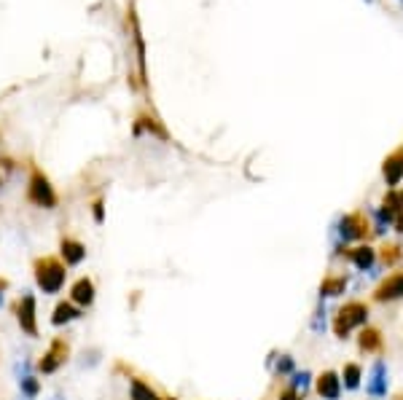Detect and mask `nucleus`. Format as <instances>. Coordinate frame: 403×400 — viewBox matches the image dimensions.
Wrapping results in <instances>:
<instances>
[{"label":"nucleus","mask_w":403,"mask_h":400,"mask_svg":"<svg viewBox=\"0 0 403 400\" xmlns=\"http://www.w3.org/2000/svg\"><path fill=\"white\" fill-rule=\"evenodd\" d=\"M368 314H371V309H368L366 301H358V298L347 301L334 314V322H331L334 336L339 341H347L349 336H352V331H361L363 325H368Z\"/></svg>","instance_id":"nucleus-1"},{"label":"nucleus","mask_w":403,"mask_h":400,"mask_svg":"<svg viewBox=\"0 0 403 400\" xmlns=\"http://www.w3.org/2000/svg\"><path fill=\"white\" fill-rule=\"evenodd\" d=\"M33 274H35V285H38L43 293H59L65 288L67 280V271L65 264L54 255H43V258H35L33 261Z\"/></svg>","instance_id":"nucleus-2"},{"label":"nucleus","mask_w":403,"mask_h":400,"mask_svg":"<svg viewBox=\"0 0 403 400\" xmlns=\"http://www.w3.org/2000/svg\"><path fill=\"white\" fill-rule=\"evenodd\" d=\"M334 231L336 242H341V245H361V242H368V237H371V220L361 210L344 213L336 220Z\"/></svg>","instance_id":"nucleus-3"},{"label":"nucleus","mask_w":403,"mask_h":400,"mask_svg":"<svg viewBox=\"0 0 403 400\" xmlns=\"http://www.w3.org/2000/svg\"><path fill=\"white\" fill-rule=\"evenodd\" d=\"M27 201L35 204L40 210H54L59 204V196L54 191L52 180L43 175V170L33 167L30 170V180H27Z\"/></svg>","instance_id":"nucleus-4"},{"label":"nucleus","mask_w":403,"mask_h":400,"mask_svg":"<svg viewBox=\"0 0 403 400\" xmlns=\"http://www.w3.org/2000/svg\"><path fill=\"white\" fill-rule=\"evenodd\" d=\"M390 392V371L385 358H376L368 368V379H366V395L371 400H385Z\"/></svg>","instance_id":"nucleus-5"},{"label":"nucleus","mask_w":403,"mask_h":400,"mask_svg":"<svg viewBox=\"0 0 403 400\" xmlns=\"http://www.w3.org/2000/svg\"><path fill=\"white\" fill-rule=\"evenodd\" d=\"M403 298V271H392L379 282L371 293V301L376 304H395Z\"/></svg>","instance_id":"nucleus-6"},{"label":"nucleus","mask_w":403,"mask_h":400,"mask_svg":"<svg viewBox=\"0 0 403 400\" xmlns=\"http://www.w3.org/2000/svg\"><path fill=\"white\" fill-rule=\"evenodd\" d=\"M16 322L22 328V334L27 336H38V307H35V295H22L19 304H16Z\"/></svg>","instance_id":"nucleus-7"},{"label":"nucleus","mask_w":403,"mask_h":400,"mask_svg":"<svg viewBox=\"0 0 403 400\" xmlns=\"http://www.w3.org/2000/svg\"><path fill=\"white\" fill-rule=\"evenodd\" d=\"M67 355H70V347H67L65 339H54L49 352L40 358L38 371L40 374H57V371L67 363Z\"/></svg>","instance_id":"nucleus-8"},{"label":"nucleus","mask_w":403,"mask_h":400,"mask_svg":"<svg viewBox=\"0 0 403 400\" xmlns=\"http://www.w3.org/2000/svg\"><path fill=\"white\" fill-rule=\"evenodd\" d=\"M347 264L358 269L361 274H376V247H371L368 242H361L355 247H349L347 253Z\"/></svg>","instance_id":"nucleus-9"},{"label":"nucleus","mask_w":403,"mask_h":400,"mask_svg":"<svg viewBox=\"0 0 403 400\" xmlns=\"http://www.w3.org/2000/svg\"><path fill=\"white\" fill-rule=\"evenodd\" d=\"M315 392H317L322 400H339L341 398L344 387H341V376H339V371H334V368L320 371L317 379H315Z\"/></svg>","instance_id":"nucleus-10"},{"label":"nucleus","mask_w":403,"mask_h":400,"mask_svg":"<svg viewBox=\"0 0 403 400\" xmlns=\"http://www.w3.org/2000/svg\"><path fill=\"white\" fill-rule=\"evenodd\" d=\"M382 180H385L387 188H398L403 183V146L385 156V161H382Z\"/></svg>","instance_id":"nucleus-11"},{"label":"nucleus","mask_w":403,"mask_h":400,"mask_svg":"<svg viewBox=\"0 0 403 400\" xmlns=\"http://www.w3.org/2000/svg\"><path fill=\"white\" fill-rule=\"evenodd\" d=\"M379 207L392 218V231L403 234V188H387Z\"/></svg>","instance_id":"nucleus-12"},{"label":"nucleus","mask_w":403,"mask_h":400,"mask_svg":"<svg viewBox=\"0 0 403 400\" xmlns=\"http://www.w3.org/2000/svg\"><path fill=\"white\" fill-rule=\"evenodd\" d=\"M358 352L361 355H382L385 352V336L374 325H363L358 331Z\"/></svg>","instance_id":"nucleus-13"},{"label":"nucleus","mask_w":403,"mask_h":400,"mask_svg":"<svg viewBox=\"0 0 403 400\" xmlns=\"http://www.w3.org/2000/svg\"><path fill=\"white\" fill-rule=\"evenodd\" d=\"M347 288H349V274H325L320 280L317 293H320V301H325V298H339V295H344Z\"/></svg>","instance_id":"nucleus-14"},{"label":"nucleus","mask_w":403,"mask_h":400,"mask_svg":"<svg viewBox=\"0 0 403 400\" xmlns=\"http://www.w3.org/2000/svg\"><path fill=\"white\" fill-rule=\"evenodd\" d=\"M129 22H132L134 59H137V70H140V83L146 86V83H148V70H146V40H143V33H140V25H137V16H134V11H129Z\"/></svg>","instance_id":"nucleus-15"},{"label":"nucleus","mask_w":403,"mask_h":400,"mask_svg":"<svg viewBox=\"0 0 403 400\" xmlns=\"http://www.w3.org/2000/svg\"><path fill=\"white\" fill-rule=\"evenodd\" d=\"M70 301L78 309H86L94 304V282L89 277H81V280L73 282L70 288Z\"/></svg>","instance_id":"nucleus-16"},{"label":"nucleus","mask_w":403,"mask_h":400,"mask_svg":"<svg viewBox=\"0 0 403 400\" xmlns=\"http://www.w3.org/2000/svg\"><path fill=\"white\" fill-rule=\"evenodd\" d=\"M59 253H62L65 266H78L81 261L86 258V245L78 240H73V237H62V242H59Z\"/></svg>","instance_id":"nucleus-17"},{"label":"nucleus","mask_w":403,"mask_h":400,"mask_svg":"<svg viewBox=\"0 0 403 400\" xmlns=\"http://www.w3.org/2000/svg\"><path fill=\"white\" fill-rule=\"evenodd\" d=\"M143 129L151 132L153 137H159V140H170V134H167V129H164V124H161L156 116H151V113H140L137 121H134V134H143Z\"/></svg>","instance_id":"nucleus-18"},{"label":"nucleus","mask_w":403,"mask_h":400,"mask_svg":"<svg viewBox=\"0 0 403 400\" xmlns=\"http://www.w3.org/2000/svg\"><path fill=\"white\" fill-rule=\"evenodd\" d=\"M403 258V247L401 245H395V242H385L379 250H376V264L382 269H392L398 266Z\"/></svg>","instance_id":"nucleus-19"},{"label":"nucleus","mask_w":403,"mask_h":400,"mask_svg":"<svg viewBox=\"0 0 403 400\" xmlns=\"http://www.w3.org/2000/svg\"><path fill=\"white\" fill-rule=\"evenodd\" d=\"M129 400H177V398H170V395L164 398V395H159L143 379H129Z\"/></svg>","instance_id":"nucleus-20"},{"label":"nucleus","mask_w":403,"mask_h":400,"mask_svg":"<svg viewBox=\"0 0 403 400\" xmlns=\"http://www.w3.org/2000/svg\"><path fill=\"white\" fill-rule=\"evenodd\" d=\"M81 317V309L73 304V301H59L57 307H54V314H52V325H57V328H62V325H67V322L78 320Z\"/></svg>","instance_id":"nucleus-21"},{"label":"nucleus","mask_w":403,"mask_h":400,"mask_svg":"<svg viewBox=\"0 0 403 400\" xmlns=\"http://www.w3.org/2000/svg\"><path fill=\"white\" fill-rule=\"evenodd\" d=\"M341 387L349 389V392H358L363 384V368L358 363H344V368H341Z\"/></svg>","instance_id":"nucleus-22"},{"label":"nucleus","mask_w":403,"mask_h":400,"mask_svg":"<svg viewBox=\"0 0 403 400\" xmlns=\"http://www.w3.org/2000/svg\"><path fill=\"white\" fill-rule=\"evenodd\" d=\"M390 228H392V218H390V213H385L382 207H374V210H371V234L385 237Z\"/></svg>","instance_id":"nucleus-23"},{"label":"nucleus","mask_w":403,"mask_h":400,"mask_svg":"<svg viewBox=\"0 0 403 400\" xmlns=\"http://www.w3.org/2000/svg\"><path fill=\"white\" fill-rule=\"evenodd\" d=\"M312 374H309L307 368H301V371H293V374L288 376V387L291 389H296L298 395H307L309 392V387H312Z\"/></svg>","instance_id":"nucleus-24"},{"label":"nucleus","mask_w":403,"mask_h":400,"mask_svg":"<svg viewBox=\"0 0 403 400\" xmlns=\"http://www.w3.org/2000/svg\"><path fill=\"white\" fill-rule=\"evenodd\" d=\"M293 371H296V358H293V355H280V358H277V365H274V374L280 376V379H288Z\"/></svg>","instance_id":"nucleus-25"},{"label":"nucleus","mask_w":403,"mask_h":400,"mask_svg":"<svg viewBox=\"0 0 403 400\" xmlns=\"http://www.w3.org/2000/svg\"><path fill=\"white\" fill-rule=\"evenodd\" d=\"M312 331L315 334H322L325 331V304H317V309H315V317H312Z\"/></svg>","instance_id":"nucleus-26"},{"label":"nucleus","mask_w":403,"mask_h":400,"mask_svg":"<svg viewBox=\"0 0 403 400\" xmlns=\"http://www.w3.org/2000/svg\"><path fill=\"white\" fill-rule=\"evenodd\" d=\"M38 389H40V384H38V379H35V376H25V379H22V392H25L27 398H35V395H38Z\"/></svg>","instance_id":"nucleus-27"},{"label":"nucleus","mask_w":403,"mask_h":400,"mask_svg":"<svg viewBox=\"0 0 403 400\" xmlns=\"http://www.w3.org/2000/svg\"><path fill=\"white\" fill-rule=\"evenodd\" d=\"M92 215H94V220H97V223H103V220H105V201L94 199L92 201Z\"/></svg>","instance_id":"nucleus-28"},{"label":"nucleus","mask_w":403,"mask_h":400,"mask_svg":"<svg viewBox=\"0 0 403 400\" xmlns=\"http://www.w3.org/2000/svg\"><path fill=\"white\" fill-rule=\"evenodd\" d=\"M277 400H304V395H298L296 389L285 387V389H280V395H277Z\"/></svg>","instance_id":"nucleus-29"},{"label":"nucleus","mask_w":403,"mask_h":400,"mask_svg":"<svg viewBox=\"0 0 403 400\" xmlns=\"http://www.w3.org/2000/svg\"><path fill=\"white\" fill-rule=\"evenodd\" d=\"M6 288H8V282H6V280H0V298H3V290H6Z\"/></svg>","instance_id":"nucleus-30"},{"label":"nucleus","mask_w":403,"mask_h":400,"mask_svg":"<svg viewBox=\"0 0 403 400\" xmlns=\"http://www.w3.org/2000/svg\"><path fill=\"white\" fill-rule=\"evenodd\" d=\"M366 3H371V0H366Z\"/></svg>","instance_id":"nucleus-31"},{"label":"nucleus","mask_w":403,"mask_h":400,"mask_svg":"<svg viewBox=\"0 0 403 400\" xmlns=\"http://www.w3.org/2000/svg\"><path fill=\"white\" fill-rule=\"evenodd\" d=\"M401 247H403V245H401Z\"/></svg>","instance_id":"nucleus-32"}]
</instances>
